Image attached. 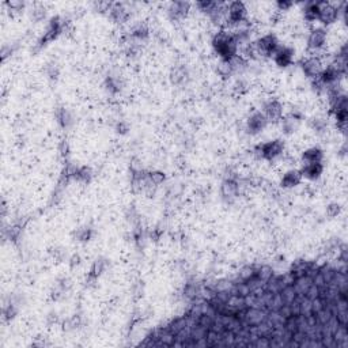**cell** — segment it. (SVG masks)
<instances>
[{
    "instance_id": "6da1fadb",
    "label": "cell",
    "mask_w": 348,
    "mask_h": 348,
    "mask_svg": "<svg viewBox=\"0 0 348 348\" xmlns=\"http://www.w3.org/2000/svg\"><path fill=\"white\" fill-rule=\"evenodd\" d=\"M212 48L220 60H231L238 55V44L230 31H218L212 38Z\"/></svg>"
},
{
    "instance_id": "7a4b0ae2",
    "label": "cell",
    "mask_w": 348,
    "mask_h": 348,
    "mask_svg": "<svg viewBox=\"0 0 348 348\" xmlns=\"http://www.w3.org/2000/svg\"><path fill=\"white\" fill-rule=\"evenodd\" d=\"M256 155L265 159V161H275L284 152V142L282 139H275L267 143L259 144L255 150Z\"/></svg>"
},
{
    "instance_id": "3957f363",
    "label": "cell",
    "mask_w": 348,
    "mask_h": 348,
    "mask_svg": "<svg viewBox=\"0 0 348 348\" xmlns=\"http://www.w3.org/2000/svg\"><path fill=\"white\" fill-rule=\"evenodd\" d=\"M248 8L242 1H231L227 4V14H226V25L238 26L246 22Z\"/></svg>"
},
{
    "instance_id": "277c9868",
    "label": "cell",
    "mask_w": 348,
    "mask_h": 348,
    "mask_svg": "<svg viewBox=\"0 0 348 348\" xmlns=\"http://www.w3.org/2000/svg\"><path fill=\"white\" fill-rule=\"evenodd\" d=\"M64 30V22H63L60 17H53L50 18L49 23L46 26V30L44 33V36L38 40V49H41L44 46H46L48 44L55 41Z\"/></svg>"
},
{
    "instance_id": "5b68a950",
    "label": "cell",
    "mask_w": 348,
    "mask_h": 348,
    "mask_svg": "<svg viewBox=\"0 0 348 348\" xmlns=\"http://www.w3.org/2000/svg\"><path fill=\"white\" fill-rule=\"evenodd\" d=\"M256 49H257V53L259 56L262 57H271L274 56V53L276 52V49L279 48V41L275 34L269 33V34H265L260 37L257 41L255 43Z\"/></svg>"
},
{
    "instance_id": "8992f818",
    "label": "cell",
    "mask_w": 348,
    "mask_h": 348,
    "mask_svg": "<svg viewBox=\"0 0 348 348\" xmlns=\"http://www.w3.org/2000/svg\"><path fill=\"white\" fill-rule=\"evenodd\" d=\"M268 120L267 117L262 114V112H255L252 113L246 120V132L249 135H259L262 130L267 128Z\"/></svg>"
},
{
    "instance_id": "52a82bcc",
    "label": "cell",
    "mask_w": 348,
    "mask_h": 348,
    "mask_svg": "<svg viewBox=\"0 0 348 348\" xmlns=\"http://www.w3.org/2000/svg\"><path fill=\"white\" fill-rule=\"evenodd\" d=\"M301 68L302 72L304 74V76H307L309 79H316L320 76V74L323 72V62L321 59L317 56H310L307 59H304L302 64H301Z\"/></svg>"
},
{
    "instance_id": "ba28073f",
    "label": "cell",
    "mask_w": 348,
    "mask_h": 348,
    "mask_svg": "<svg viewBox=\"0 0 348 348\" xmlns=\"http://www.w3.org/2000/svg\"><path fill=\"white\" fill-rule=\"evenodd\" d=\"M326 43V30L323 27H316L309 33L307 37V49L313 50L314 53L321 50Z\"/></svg>"
},
{
    "instance_id": "9c48e42d",
    "label": "cell",
    "mask_w": 348,
    "mask_h": 348,
    "mask_svg": "<svg viewBox=\"0 0 348 348\" xmlns=\"http://www.w3.org/2000/svg\"><path fill=\"white\" fill-rule=\"evenodd\" d=\"M262 114L269 121H279L283 118V105L278 100H268L262 105Z\"/></svg>"
},
{
    "instance_id": "30bf717a",
    "label": "cell",
    "mask_w": 348,
    "mask_h": 348,
    "mask_svg": "<svg viewBox=\"0 0 348 348\" xmlns=\"http://www.w3.org/2000/svg\"><path fill=\"white\" fill-rule=\"evenodd\" d=\"M340 15V8L339 7L329 4V3H323L321 8H320V15H318V21L323 25H332L333 22L337 21Z\"/></svg>"
},
{
    "instance_id": "8fae6325",
    "label": "cell",
    "mask_w": 348,
    "mask_h": 348,
    "mask_svg": "<svg viewBox=\"0 0 348 348\" xmlns=\"http://www.w3.org/2000/svg\"><path fill=\"white\" fill-rule=\"evenodd\" d=\"M294 55H295V52L290 46H279L274 53L275 64L280 68H286L292 64Z\"/></svg>"
},
{
    "instance_id": "7c38bea8",
    "label": "cell",
    "mask_w": 348,
    "mask_h": 348,
    "mask_svg": "<svg viewBox=\"0 0 348 348\" xmlns=\"http://www.w3.org/2000/svg\"><path fill=\"white\" fill-rule=\"evenodd\" d=\"M191 11V3L189 1H173L170 3L168 8L169 18L172 21H181L187 17Z\"/></svg>"
},
{
    "instance_id": "4fadbf2b",
    "label": "cell",
    "mask_w": 348,
    "mask_h": 348,
    "mask_svg": "<svg viewBox=\"0 0 348 348\" xmlns=\"http://www.w3.org/2000/svg\"><path fill=\"white\" fill-rule=\"evenodd\" d=\"M239 193V182L234 178H226L220 185V195L224 200L231 201L238 196Z\"/></svg>"
},
{
    "instance_id": "5bb4252c",
    "label": "cell",
    "mask_w": 348,
    "mask_h": 348,
    "mask_svg": "<svg viewBox=\"0 0 348 348\" xmlns=\"http://www.w3.org/2000/svg\"><path fill=\"white\" fill-rule=\"evenodd\" d=\"M302 178H304V177H302L301 170L291 169V170H288V172L283 174L282 181H280V187L286 188V189L298 187L299 184H301V181H302Z\"/></svg>"
},
{
    "instance_id": "9a60e30c",
    "label": "cell",
    "mask_w": 348,
    "mask_h": 348,
    "mask_svg": "<svg viewBox=\"0 0 348 348\" xmlns=\"http://www.w3.org/2000/svg\"><path fill=\"white\" fill-rule=\"evenodd\" d=\"M301 123V114L297 112H291L287 117L282 118V132L284 135H292L298 130Z\"/></svg>"
},
{
    "instance_id": "2e32d148",
    "label": "cell",
    "mask_w": 348,
    "mask_h": 348,
    "mask_svg": "<svg viewBox=\"0 0 348 348\" xmlns=\"http://www.w3.org/2000/svg\"><path fill=\"white\" fill-rule=\"evenodd\" d=\"M324 172V166L321 162H317V163H304V168L301 169V173H302V177L307 178L310 181H316L321 177V174Z\"/></svg>"
},
{
    "instance_id": "e0dca14e",
    "label": "cell",
    "mask_w": 348,
    "mask_h": 348,
    "mask_svg": "<svg viewBox=\"0 0 348 348\" xmlns=\"http://www.w3.org/2000/svg\"><path fill=\"white\" fill-rule=\"evenodd\" d=\"M109 15L110 18L116 22V23H124L130 19V11L128 8L121 4V3H114L112 7L109 8Z\"/></svg>"
},
{
    "instance_id": "ac0fdd59",
    "label": "cell",
    "mask_w": 348,
    "mask_h": 348,
    "mask_svg": "<svg viewBox=\"0 0 348 348\" xmlns=\"http://www.w3.org/2000/svg\"><path fill=\"white\" fill-rule=\"evenodd\" d=\"M106 268H108V261H106L105 259H98V260L94 261L93 267H91V269H90V274H88V276H87V280H86L87 283H88V284L95 283L101 275L105 272Z\"/></svg>"
},
{
    "instance_id": "d6986e66",
    "label": "cell",
    "mask_w": 348,
    "mask_h": 348,
    "mask_svg": "<svg viewBox=\"0 0 348 348\" xmlns=\"http://www.w3.org/2000/svg\"><path fill=\"white\" fill-rule=\"evenodd\" d=\"M321 1H310L306 3L304 8V18L307 22H314L318 21V15H320V8H321Z\"/></svg>"
},
{
    "instance_id": "ffe728a7",
    "label": "cell",
    "mask_w": 348,
    "mask_h": 348,
    "mask_svg": "<svg viewBox=\"0 0 348 348\" xmlns=\"http://www.w3.org/2000/svg\"><path fill=\"white\" fill-rule=\"evenodd\" d=\"M189 78V72L185 65H175L172 72H170V81L173 85L180 86L182 83H185Z\"/></svg>"
},
{
    "instance_id": "44dd1931",
    "label": "cell",
    "mask_w": 348,
    "mask_h": 348,
    "mask_svg": "<svg viewBox=\"0 0 348 348\" xmlns=\"http://www.w3.org/2000/svg\"><path fill=\"white\" fill-rule=\"evenodd\" d=\"M55 117H56L57 124L60 125L62 128H64V130L69 128V127L72 125V123H74L72 114H71V112H69L68 109H65V108H57L56 112H55Z\"/></svg>"
},
{
    "instance_id": "7402d4cb",
    "label": "cell",
    "mask_w": 348,
    "mask_h": 348,
    "mask_svg": "<svg viewBox=\"0 0 348 348\" xmlns=\"http://www.w3.org/2000/svg\"><path fill=\"white\" fill-rule=\"evenodd\" d=\"M324 159V151L318 147H311L304 151L302 154V162L304 163H317V162H323Z\"/></svg>"
},
{
    "instance_id": "603a6c76",
    "label": "cell",
    "mask_w": 348,
    "mask_h": 348,
    "mask_svg": "<svg viewBox=\"0 0 348 348\" xmlns=\"http://www.w3.org/2000/svg\"><path fill=\"white\" fill-rule=\"evenodd\" d=\"M149 26L143 23V22H139L136 25L132 26V29H130V37L133 38V40H136V41H144V40L149 38Z\"/></svg>"
},
{
    "instance_id": "cb8c5ba5",
    "label": "cell",
    "mask_w": 348,
    "mask_h": 348,
    "mask_svg": "<svg viewBox=\"0 0 348 348\" xmlns=\"http://www.w3.org/2000/svg\"><path fill=\"white\" fill-rule=\"evenodd\" d=\"M105 88L108 90V93L113 94V95L118 94L121 91V88H123V82H121V79L118 76L110 75V76H108L105 79Z\"/></svg>"
},
{
    "instance_id": "d4e9b609",
    "label": "cell",
    "mask_w": 348,
    "mask_h": 348,
    "mask_svg": "<svg viewBox=\"0 0 348 348\" xmlns=\"http://www.w3.org/2000/svg\"><path fill=\"white\" fill-rule=\"evenodd\" d=\"M74 178L82 182V184H88L91 181V178H93V172H91V169L87 168V166H82V168L76 169Z\"/></svg>"
},
{
    "instance_id": "484cf974",
    "label": "cell",
    "mask_w": 348,
    "mask_h": 348,
    "mask_svg": "<svg viewBox=\"0 0 348 348\" xmlns=\"http://www.w3.org/2000/svg\"><path fill=\"white\" fill-rule=\"evenodd\" d=\"M310 128L318 135H323L328 130V121L324 117H314L310 120Z\"/></svg>"
},
{
    "instance_id": "4316f807",
    "label": "cell",
    "mask_w": 348,
    "mask_h": 348,
    "mask_svg": "<svg viewBox=\"0 0 348 348\" xmlns=\"http://www.w3.org/2000/svg\"><path fill=\"white\" fill-rule=\"evenodd\" d=\"M245 314H246L245 318H246V321H248L250 325H259V324L262 323L264 318H265L264 313H262L260 309H252V310L246 311Z\"/></svg>"
},
{
    "instance_id": "83f0119b",
    "label": "cell",
    "mask_w": 348,
    "mask_h": 348,
    "mask_svg": "<svg viewBox=\"0 0 348 348\" xmlns=\"http://www.w3.org/2000/svg\"><path fill=\"white\" fill-rule=\"evenodd\" d=\"M217 71L222 78H229L233 74H236L234 72V67L231 64V60H220L219 64H218Z\"/></svg>"
},
{
    "instance_id": "f1b7e54d",
    "label": "cell",
    "mask_w": 348,
    "mask_h": 348,
    "mask_svg": "<svg viewBox=\"0 0 348 348\" xmlns=\"http://www.w3.org/2000/svg\"><path fill=\"white\" fill-rule=\"evenodd\" d=\"M166 180V175L163 172H159V170H154V172H150L147 173V181H149L151 185L154 187H158L161 185L163 181Z\"/></svg>"
},
{
    "instance_id": "f546056e",
    "label": "cell",
    "mask_w": 348,
    "mask_h": 348,
    "mask_svg": "<svg viewBox=\"0 0 348 348\" xmlns=\"http://www.w3.org/2000/svg\"><path fill=\"white\" fill-rule=\"evenodd\" d=\"M17 313H18V306H17L15 302H11V301H10L8 304H4V307H3V316H4L7 321L13 320V318L17 316Z\"/></svg>"
},
{
    "instance_id": "4dcf8cb0",
    "label": "cell",
    "mask_w": 348,
    "mask_h": 348,
    "mask_svg": "<svg viewBox=\"0 0 348 348\" xmlns=\"http://www.w3.org/2000/svg\"><path fill=\"white\" fill-rule=\"evenodd\" d=\"M217 3L218 1H212V0H203V1H197L196 7L199 8L201 13L210 15L214 11V8L217 7Z\"/></svg>"
},
{
    "instance_id": "1f68e13d",
    "label": "cell",
    "mask_w": 348,
    "mask_h": 348,
    "mask_svg": "<svg viewBox=\"0 0 348 348\" xmlns=\"http://www.w3.org/2000/svg\"><path fill=\"white\" fill-rule=\"evenodd\" d=\"M91 237H93V229H90V227H87V226L86 227H81V229H78V231H76V239L81 241V242L90 241Z\"/></svg>"
},
{
    "instance_id": "d6a6232c",
    "label": "cell",
    "mask_w": 348,
    "mask_h": 348,
    "mask_svg": "<svg viewBox=\"0 0 348 348\" xmlns=\"http://www.w3.org/2000/svg\"><path fill=\"white\" fill-rule=\"evenodd\" d=\"M46 17V10L44 6H36L31 10V19L34 22H41Z\"/></svg>"
},
{
    "instance_id": "836d02e7",
    "label": "cell",
    "mask_w": 348,
    "mask_h": 348,
    "mask_svg": "<svg viewBox=\"0 0 348 348\" xmlns=\"http://www.w3.org/2000/svg\"><path fill=\"white\" fill-rule=\"evenodd\" d=\"M199 294L200 288L199 286H196V284H188V286L185 287V290H184V295H185L188 299H195Z\"/></svg>"
},
{
    "instance_id": "e575fe53",
    "label": "cell",
    "mask_w": 348,
    "mask_h": 348,
    "mask_svg": "<svg viewBox=\"0 0 348 348\" xmlns=\"http://www.w3.org/2000/svg\"><path fill=\"white\" fill-rule=\"evenodd\" d=\"M234 90H236L238 94H245L249 90L248 82L245 81V79H238V81L234 83Z\"/></svg>"
},
{
    "instance_id": "d590c367",
    "label": "cell",
    "mask_w": 348,
    "mask_h": 348,
    "mask_svg": "<svg viewBox=\"0 0 348 348\" xmlns=\"http://www.w3.org/2000/svg\"><path fill=\"white\" fill-rule=\"evenodd\" d=\"M46 75H48V78H49L50 81H56L57 76H59V67H57L55 63L48 64V67H46Z\"/></svg>"
},
{
    "instance_id": "8d00e7d4",
    "label": "cell",
    "mask_w": 348,
    "mask_h": 348,
    "mask_svg": "<svg viewBox=\"0 0 348 348\" xmlns=\"http://www.w3.org/2000/svg\"><path fill=\"white\" fill-rule=\"evenodd\" d=\"M6 6L11 10V11H22L25 8V3L23 1H18V0H11V1H6Z\"/></svg>"
},
{
    "instance_id": "74e56055",
    "label": "cell",
    "mask_w": 348,
    "mask_h": 348,
    "mask_svg": "<svg viewBox=\"0 0 348 348\" xmlns=\"http://www.w3.org/2000/svg\"><path fill=\"white\" fill-rule=\"evenodd\" d=\"M342 211V207L337 204V203H330L328 207H326V215L330 218L337 217L339 214Z\"/></svg>"
},
{
    "instance_id": "f35d334b",
    "label": "cell",
    "mask_w": 348,
    "mask_h": 348,
    "mask_svg": "<svg viewBox=\"0 0 348 348\" xmlns=\"http://www.w3.org/2000/svg\"><path fill=\"white\" fill-rule=\"evenodd\" d=\"M21 231H22V227H21V226H13V227H10V229H8V233H7L10 241H17L19 236H21Z\"/></svg>"
},
{
    "instance_id": "ab89813d",
    "label": "cell",
    "mask_w": 348,
    "mask_h": 348,
    "mask_svg": "<svg viewBox=\"0 0 348 348\" xmlns=\"http://www.w3.org/2000/svg\"><path fill=\"white\" fill-rule=\"evenodd\" d=\"M291 1H286V0H279V1L276 3V7L279 8V11H287L288 8H291Z\"/></svg>"
},
{
    "instance_id": "60d3db41",
    "label": "cell",
    "mask_w": 348,
    "mask_h": 348,
    "mask_svg": "<svg viewBox=\"0 0 348 348\" xmlns=\"http://www.w3.org/2000/svg\"><path fill=\"white\" fill-rule=\"evenodd\" d=\"M116 130H117L120 135H124V133H127V132L130 130V127H128V124H127L125 121H120V123L116 125Z\"/></svg>"
},
{
    "instance_id": "b9f144b4",
    "label": "cell",
    "mask_w": 348,
    "mask_h": 348,
    "mask_svg": "<svg viewBox=\"0 0 348 348\" xmlns=\"http://www.w3.org/2000/svg\"><path fill=\"white\" fill-rule=\"evenodd\" d=\"M79 261H81V257L78 255H75V256H72V259H71V267H74L75 264L78 265L79 264Z\"/></svg>"
}]
</instances>
